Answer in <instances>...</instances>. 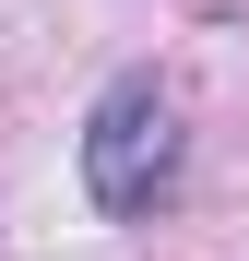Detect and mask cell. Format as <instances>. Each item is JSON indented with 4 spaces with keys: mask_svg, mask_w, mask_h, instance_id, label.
<instances>
[{
    "mask_svg": "<svg viewBox=\"0 0 249 261\" xmlns=\"http://www.w3.org/2000/svg\"><path fill=\"white\" fill-rule=\"evenodd\" d=\"M166 178H178V107L154 71H119L83 119V190H95V214H154Z\"/></svg>",
    "mask_w": 249,
    "mask_h": 261,
    "instance_id": "obj_1",
    "label": "cell"
}]
</instances>
